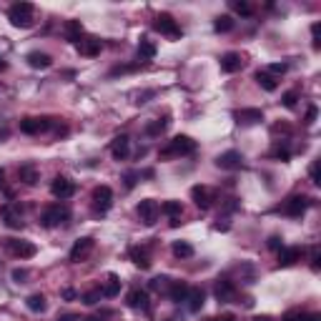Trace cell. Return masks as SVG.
Returning <instances> with one entry per match:
<instances>
[{"label": "cell", "instance_id": "obj_1", "mask_svg": "<svg viewBox=\"0 0 321 321\" xmlns=\"http://www.w3.org/2000/svg\"><path fill=\"white\" fill-rule=\"evenodd\" d=\"M8 18L15 28H30L33 25V5L30 3H15V5H10Z\"/></svg>", "mask_w": 321, "mask_h": 321}, {"label": "cell", "instance_id": "obj_2", "mask_svg": "<svg viewBox=\"0 0 321 321\" xmlns=\"http://www.w3.org/2000/svg\"><path fill=\"white\" fill-rule=\"evenodd\" d=\"M196 151V141L189 135H176L163 151H161V158H171V156H189Z\"/></svg>", "mask_w": 321, "mask_h": 321}, {"label": "cell", "instance_id": "obj_3", "mask_svg": "<svg viewBox=\"0 0 321 321\" xmlns=\"http://www.w3.org/2000/svg\"><path fill=\"white\" fill-rule=\"evenodd\" d=\"M70 218V211L61 206V203H56V206H48L43 213H40V223L45 226V228H56V226H61Z\"/></svg>", "mask_w": 321, "mask_h": 321}, {"label": "cell", "instance_id": "obj_4", "mask_svg": "<svg viewBox=\"0 0 321 321\" xmlns=\"http://www.w3.org/2000/svg\"><path fill=\"white\" fill-rule=\"evenodd\" d=\"M153 28H156L161 35H168V38H181V28H178V23L173 20V15H168V13H161V15L156 18Z\"/></svg>", "mask_w": 321, "mask_h": 321}, {"label": "cell", "instance_id": "obj_5", "mask_svg": "<svg viewBox=\"0 0 321 321\" xmlns=\"http://www.w3.org/2000/svg\"><path fill=\"white\" fill-rule=\"evenodd\" d=\"M158 213H161V206H158L153 198H146V201L138 203V216H141V221H143L146 226H153L156 218H158Z\"/></svg>", "mask_w": 321, "mask_h": 321}, {"label": "cell", "instance_id": "obj_6", "mask_svg": "<svg viewBox=\"0 0 321 321\" xmlns=\"http://www.w3.org/2000/svg\"><path fill=\"white\" fill-rule=\"evenodd\" d=\"M216 166L223 168V171H236V168L244 166V156H241L239 151H226V153H221V156L216 158Z\"/></svg>", "mask_w": 321, "mask_h": 321}, {"label": "cell", "instance_id": "obj_7", "mask_svg": "<svg viewBox=\"0 0 321 321\" xmlns=\"http://www.w3.org/2000/svg\"><path fill=\"white\" fill-rule=\"evenodd\" d=\"M93 203H96V211L98 213H106L111 206H113V191L108 186H98L93 191Z\"/></svg>", "mask_w": 321, "mask_h": 321}, {"label": "cell", "instance_id": "obj_8", "mask_svg": "<svg viewBox=\"0 0 321 321\" xmlns=\"http://www.w3.org/2000/svg\"><path fill=\"white\" fill-rule=\"evenodd\" d=\"M309 203H311V201H309L306 196H291V198L284 203L281 211H284L286 216H294V218H296V216H301V213L309 208Z\"/></svg>", "mask_w": 321, "mask_h": 321}, {"label": "cell", "instance_id": "obj_9", "mask_svg": "<svg viewBox=\"0 0 321 321\" xmlns=\"http://www.w3.org/2000/svg\"><path fill=\"white\" fill-rule=\"evenodd\" d=\"M51 193L56 196V198H70L73 193H75V184L70 181V178H65V176H58L53 184H51Z\"/></svg>", "mask_w": 321, "mask_h": 321}, {"label": "cell", "instance_id": "obj_10", "mask_svg": "<svg viewBox=\"0 0 321 321\" xmlns=\"http://www.w3.org/2000/svg\"><path fill=\"white\" fill-rule=\"evenodd\" d=\"M5 246H8L10 254H15L18 258H30V256H35V251H38L33 244H28V241H15V239H8Z\"/></svg>", "mask_w": 321, "mask_h": 321}, {"label": "cell", "instance_id": "obj_11", "mask_svg": "<svg viewBox=\"0 0 321 321\" xmlns=\"http://www.w3.org/2000/svg\"><path fill=\"white\" fill-rule=\"evenodd\" d=\"M236 296V284L231 281V279H218L216 281V299L221 301V304H226V301H231Z\"/></svg>", "mask_w": 321, "mask_h": 321}, {"label": "cell", "instance_id": "obj_12", "mask_svg": "<svg viewBox=\"0 0 321 321\" xmlns=\"http://www.w3.org/2000/svg\"><path fill=\"white\" fill-rule=\"evenodd\" d=\"M111 153H113V158H116V161L128 158V153H130V138H128V135H116V138H113V143H111Z\"/></svg>", "mask_w": 321, "mask_h": 321}, {"label": "cell", "instance_id": "obj_13", "mask_svg": "<svg viewBox=\"0 0 321 321\" xmlns=\"http://www.w3.org/2000/svg\"><path fill=\"white\" fill-rule=\"evenodd\" d=\"M51 128V121L48 118H25L20 121V130L28 133V135H35V133H43V130Z\"/></svg>", "mask_w": 321, "mask_h": 321}, {"label": "cell", "instance_id": "obj_14", "mask_svg": "<svg viewBox=\"0 0 321 321\" xmlns=\"http://www.w3.org/2000/svg\"><path fill=\"white\" fill-rule=\"evenodd\" d=\"M191 198L196 201V206L198 208H211V203H213V191L211 189H206V186H193L191 189Z\"/></svg>", "mask_w": 321, "mask_h": 321}, {"label": "cell", "instance_id": "obj_15", "mask_svg": "<svg viewBox=\"0 0 321 321\" xmlns=\"http://www.w3.org/2000/svg\"><path fill=\"white\" fill-rule=\"evenodd\" d=\"M301 256H304L301 246H286V249L279 251V266H294Z\"/></svg>", "mask_w": 321, "mask_h": 321}, {"label": "cell", "instance_id": "obj_16", "mask_svg": "<svg viewBox=\"0 0 321 321\" xmlns=\"http://www.w3.org/2000/svg\"><path fill=\"white\" fill-rule=\"evenodd\" d=\"M75 45H78V53L85 56V58H96L101 53V40H96V38H83Z\"/></svg>", "mask_w": 321, "mask_h": 321}, {"label": "cell", "instance_id": "obj_17", "mask_svg": "<svg viewBox=\"0 0 321 321\" xmlns=\"http://www.w3.org/2000/svg\"><path fill=\"white\" fill-rule=\"evenodd\" d=\"M3 218H5V223L10 226V228H23V221H20V206H13V203H8V206H3Z\"/></svg>", "mask_w": 321, "mask_h": 321}, {"label": "cell", "instance_id": "obj_18", "mask_svg": "<svg viewBox=\"0 0 321 321\" xmlns=\"http://www.w3.org/2000/svg\"><path fill=\"white\" fill-rule=\"evenodd\" d=\"M128 306L130 309H141V311H148L151 304H148V294L141 291V289H133L128 294Z\"/></svg>", "mask_w": 321, "mask_h": 321}, {"label": "cell", "instance_id": "obj_19", "mask_svg": "<svg viewBox=\"0 0 321 321\" xmlns=\"http://www.w3.org/2000/svg\"><path fill=\"white\" fill-rule=\"evenodd\" d=\"M241 65H244V61L239 53H223L221 56V70L223 73H236V70H241Z\"/></svg>", "mask_w": 321, "mask_h": 321}, {"label": "cell", "instance_id": "obj_20", "mask_svg": "<svg viewBox=\"0 0 321 321\" xmlns=\"http://www.w3.org/2000/svg\"><path fill=\"white\" fill-rule=\"evenodd\" d=\"M186 301H189V311H191V314H198V311L203 309V304H206L203 289H191L189 296H186Z\"/></svg>", "mask_w": 321, "mask_h": 321}, {"label": "cell", "instance_id": "obj_21", "mask_svg": "<svg viewBox=\"0 0 321 321\" xmlns=\"http://www.w3.org/2000/svg\"><path fill=\"white\" fill-rule=\"evenodd\" d=\"M189 291H191V289H189L184 281H173V284H171V289H168V299H171L173 304H181V301H186Z\"/></svg>", "mask_w": 321, "mask_h": 321}, {"label": "cell", "instance_id": "obj_22", "mask_svg": "<svg viewBox=\"0 0 321 321\" xmlns=\"http://www.w3.org/2000/svg\"><path fill=\"white\" fill-rule=\"evenodd\" d=\"M93 244H96V241H93V239H88V236H85V239H78V241L73 244V249H70V258H73V261L83 258L90 249H93Z\"/></svg>", "mask_w": 321, "mask_h": 321}, {"label": "cell", "instance_id": "obj_23", "mask_svg": "<svg viewBox=\"0 0 321 321\" xmlns=\"http://www.w3.org/2000/svg\"><path fill=\"white\" fill-rule=\"evenodd\" d=\"M236 121L239 123H258V121H263V111L261 108H241L236 113Z\"/></svg>", "mask_w": 321, "mask_h": 321}, {"label": "cell", "instance_id": "obj_24", "mask_svg": "<svg viewBox=\"0 0 321 321\" xmlns=\"http://www.w3.org/2000/svg\"><path fill=\"white\" fill-rule=\"evenodd\" d=\"M18 178H20L25 186H35V184H38V171H35V166H33V163L20 166V168H18Z\"/></svg>", "mask_w": 321, "mask_h": 321}, {"label": "cell", "instance_id": "obj_25", "mask_svg": "<svg viewBox=\"0 0 321 321\" xmlns=\"http://www.w3.org/2000/svg\"><path fill=\"white\" fill-rule=\"evenodd\" d=\"M101 294H103L106 299H113V296H118V294H121V279H118L116 273H111V276H108V281L103 284Z\"/></svg>", "mask_w": 321, "mask_h": 321}, {"label": "cell", "instance_id": "obj_26", "mask_svg": "<svg viewBox=\"0 0 321 321\" xmlns=\"http://www.w3.org/2000/svg\"><path fill=\"white\" fill-rule=\"evenodd\" d=\"M130 258H133V263H135L138 268H143V271L151 268V258H148V249H146V246H143V249H141V246L130 249Z\"/></svg>", "mask_w": 321, "mask_h": 321}, {"label": "cell", "instance_id": "obj_27", "mask_svg": "<svg viewBox=\"0 0 321 321\" xmlns=\"http://www.w3.org/2000/svg\"><path fill=\"white\" fill-rule=\"evenodd\" d=\"M28 65L30 68H48V65L53 63V58L48 56V53H40V51H33V53H28Z\"/></svg>", "mask_w": 321, "mask_h": 321}, {"label": "cell", "instance_id": "obj_28", "mask_svg": "<svg viewBox=\"0 0 321 321\" xmlns=\"http://www.w3.org/2000/svg\"><path fill=\"white\" fill-rule=\"evenodd\" d=\"M80 35H83V25H80V20H68V23H65V38H68L70 43H78Z\"/></svg>", "mask_w": 321, "mask_h": 321}, {"label": "cell", "instance_id": "obj_29", "mask_svg": "<svg viewBox=\"0 0 321 321\" xmlns=\"http://www.w3.org/2000/svg\"><path fill=\"white\" fill-rule=\"evenodd\" d=\"M138 58H141V61L156 58V45H153L148 38H141V43H138Z\"/></svg>", "mask_w": 321, "mask_h": 321}, {"label": "cell", "instance_id": "obj_30", "mask_svg": "<svg viewBox=\"0 0 321 321\" xmlns=\"http://www.w3.org/2000/svg\"><path fill=\"white\" fill-rule=\"evenodd\" d=\"M256 83L263 88V90H268V93H271V90H276V85H279V83H276V78H273L271 73H266V70H258V73H256Z\"/></svg>", "mask_w": 321, "mask_h": 321}, {"label": "cell", "instance_id": "obj_31", "mask_svg": "<svg viewBox=\"0 0 321 321\" xmlns=\"http://www.w3.org/2000/svg\"><path fill=\"white\" fill-rule=\"evenodd\" d=\"M161 213H166L171 218H178L184 213V206H181V201H166V203H161Z\"/></svg>", "mask_w": 321, "mask_h": 321}, {"label": "cell", "instance_id": "obj_32", "mask_svg": "<svg viewBox=\"0 0 321 321\" xmlns=\"http://www.w3.org/2000/svg\"><path fill=\"white\" fill-rule=\"evenodd\" d=\"M213 30H216V33H228V30H234V18H231V15H218L216 23H213Z\"/></svg>", "mask_w": 321, "mask_h": 321}, {"label": "cell", "instance_id": "obj_33", "mask_svg": "<svg viewBox=\"0 0 321 321\" xmlns=\"http://www.w3.org/2000/svg\"><path fill=\"white\" fill-rule=\"evenodd\" d=\"M166 128H168V116H163V118L148 123V126H146V133H148V135H161Z\"/></svg>", "mask_w": 321, "mask_h": 321}, {"label": "cell", "instance_id": "obj_34", "mask_svg": "<svg viewBox=\"0 0 321 321\" xmlns=\"http://www.w3.org/2000/svg\"><path fill=\"white\" fill-rule=\"evenodd\" d=\"M173 254L178 258H191L193 256V246L189 244V241H176L173 244Z\"/></svg>", "mask_w": 321, "mask_h": 321}, {"label": "cell", "instance_id": "obj_35", "mask_svg": "<svg viewBox=\"0 0 321 321\" xmlns=\"http://www.w3.org/2000/svg\"><path fill=\"white\" fill-rule=\"evenodd\" d=\"M28 309H30V311H45V296H43V294L28 296Z\"/></svg>", "mask_w": 321, "mask_h": 321}, {"label": "cell", "instance_id": "obj_36", "mask_svg": "<svg viewBox=\"0 0 321 321\" xmlns=\"http://www.w3.org/2000/svg\"><path fill=\"white\" fill-rule=\"evenodd\" d=\"M231 8L239 13V15H244V18H249L251 13H254V8H251V3H246V0H234L231 3Z\"/></svg>", "mask_w": 321, "mask_h": 321}, {"label": "cell", "instance_id": "obj_37", "mask_svg": "<svg viewBox=\"0 0 321 321\" xmlns=\"http://www.w3.org/2000/svg\"><path fill=\"white\" fill-rule=\"evenodd\" d=\"M101 289H93V291H88V294H83V304H88V306H93V304H98L101 301Z\"/></svg>", "mask_w": 321, "mask_h": 321}, {"label": "cell", "instance_id": "obj_38", "mask_svg": "<svg viewBox=\"0 0 321 321\" xmlns=\"http://www.w3.org/2000/svg\"><path fill=\"white\" fill-rule=\"evenodd\" d=\"M296 101H299V93H296V90H289V93H284V98H281V103H284L286 108H294Z\"/></svg>", "mask_w": 321, "mask_h": 321}, {"label": "cell", "instance_id": "obj_39", "mask_svg": "<svg viewBox=\"0 0 321 321\" xmlns=\"http://www.w3.org/2000/svg\"><path fill=\"white\" fill-rule=\"evenodd\" d=\"M271 156H273V158H281V161H289V158H291L289 148H281V146H276V148L271 151Z\"/></svg>", "mask_w": 321, "mask_h": 321}, {"label": "cell", "instance_id": "obj_40", "mask_svg": "<svg viewBox=\"0 0 321 321\" xmlns=\"http://www.w3.org/2000/svg\"><path fill=\"white\" fill-rule=\"evenodd\" d=\"M316 116H319V108H316V106H309V111H306V118H304V123H306V126H311V123L316 121Z\"/></svg>", "mask_w": 321, "mask_h": 321}, {"label": "cell", "instance_id": "obj_41", "mask_svg": "<svg viewBox=\"0 0 321 321\" xmlns=\"http://www.w3.org/2000/svg\"><path fill=\"white\" fill-rule=\"evenodd\" d=\"M168 286V279L166 276H156L153 281H151V289H156V291H161V289H166Z\"/></svg>", "mask_w": 321, "mask_h": 321}, {"label": "cell", "instance_id": "obj_42", "mask_svg": "<svg viewBox=\"0 0 321 321\" xmlns=\"http://www.w3.org/2000/svg\"><path fill=\"white\" fill-rule=\"evenodd\" d=\"M25 279H28V271H25V268H15V271H13V281H15V284H23Z\"/></svg>", "mask_w": 321, "mask_h": 321}, {"label": "cell", "instance_id": "obj_43", "mask_svg": "<svg viewBox=\"0 0 321 321\" xmlns=\"http://www.w3.org/2000/svg\"><path fill=\"white\" fill-rule=\"evenodd\" d=\"M319 33H321V25H319V23H314V25H311V35H314V48H316V51H319V48H321Z\"/></svg>", "mask_w": 321, "mask_h": 321}, {"label": "cell", "instance_id": "obj_44", "mask_svg": "<svg viewBox=\"0 0 321 321\" xmlns=\"http://www.w3.org/2000/svg\"><path fill=\"white\" fill-rule=\"evenodd\" d=\"M309 173H311V181L319 186V184H321V178H319V161H314V163H311V171H309Z\"/></svg>", "mask_w": 321, "mask_h": 321}, {"label": "cell", "instance_id": "obj_45", "mask_svg": "<svg viewBox=\"0 0 321 321\" xmlns=\"http://www.w3.org/2000/svg\"><path fill=\"white\" fill-rule=\"evenodd\" d=\"M268 249H273V251H281V249H284L281 239H279V236H271V239H268Z\"/></svg>", "mask_w": 321, "mask_h": 321}, {"label": "cell", "instance_id": "obj_46", "mask_svg": "<svg viewBox=\"0 0 321 321\" xmlns=\"http://www.w3.org/2000/svg\"><path fill=\"white\" fill-rule=\"evenodd\" d=\"M268 70H271V73H281V75H284V73L289 70V65H286V63H271V65H268Z\"/></svg>", "mask_w": 321, "mask_h": 321}, {"label": "cell", "instance_id": "obj_47", "mask_svg": "<svg viewBox=\"0 0 321 321\" xmlns=\"http://www.w3.org/2000/svg\"><path fill=\"white\" fill-rule=\"evenodd\" d=\"M321 261V254H319V249H314V251H311V268H314V271H319V263Z\"/></svg>", "mask_w": 321, "mask_h": 321}, {"label": "cell", "instance_id": "obj_48", "mask_svg": "<svg viewBox=\"0 0 321 321\" xmlns=\"http://www.w3.org/2000/svg\"><path fill=\"white\" fill-rule=\"evenodd\" d=\"M301 319H304V314H301V311H289L281 321H301Z\"/></svg>", "mask_w": 321, "mask_h": 321}, {"label": "cell", "instance_id": "obj_49", "mask_svg": "<svg viewBox=\"0 0 321 321\" xmlns=\"http://www.w3.org/2000/svg\"><path fill=\"white\" fill-rule=\"evenodd\" d=\"M135 178H138V176H135L133 171H130V173H126V176H123V181H126V186H128V189H133V186H135Z\"/></svg>", "mask_w": 321, "mask_h": 321}, {"label": "cell", "instance_id": "obj_50", "mask_svg": "<svg viewBox=\"0 0 321 321\" xmlns=\"http://www.w3.org/2000/svg\"><path fill=\"white\" fill-rule=\"evenodd\" d=\"M208 321H236L234 314H223V316H216V319H208Z\"/></svg>", "mask_w": 321, "mask_h": 321}, {"label": "cell", "instance_id": "obj_51", "mask_svg": "<svg viewBox=\"0 0 321 321\" xmlns=\"http://www.w3.org/2000/svg\"><path fill=\"white\" fill-rule=\"evenodd\" d=\"M63 299H65V301H73V299H75V291H73V289H65Z\"/></svg>", "mask_w": 321, "mask_h": 321}, {"label": "cell", "instance_id": "obj_52", "mask_svg": "<svg viewBox=\"0 0 321 321\" xmlns=\"http://www.w3.org/2000/svg\"><path fill=\"white\" fill-rule=\"evenodd\" d=\"M301 321H321V316L319 314H304V319Z\"/></svg>", "mask_w": 321, "mask_h": 321}, {"label": "cell", "instance_id": "obj_53", "mask_svg": "<svg viewBox=\"0 0 321 321\" xmlns=\"http://www.w3.org/2000/svg\"><path fill=\"white\" fill-rule=\"evenodd\" d=\"M254 321H271V316H256Z\"/></svg>", "mask_w": 321, "mask_h": 321}, {"label": "cell", "instance_id": "obj_54", "mask_svg": "<svg viewBox=\"0 0 321 321\" xmlns=\"http://www.w3.org/2000/svg\"><path fill=\"white\" fill-rule=\"evenodd\" d=\"M85 321H103V319H101V316H88Z\"/></svg>", "mask_w": 321, "mask_h": 321}, {"label": "cell", "instance_id": "obj_55", "mask_svg": "<svg viewBox=\"0 0 321 321\" xmlns=\"http://www.w3.org/2000/svg\"><path fill=\"white\" fill-rule=\"evenodd\" d=\"M5 68H8V63H5V61L0 58V70H5Z\"/></svg>", "mask_w": 321, "mask_h": 321}, {"label": "cell", "instance_id": "obj_56", "mask_svg": "<svg viewBox=\"0 0 321 321\" xmlns=\"http://www.w3.org/2000/svg\"><path fill=\"white\" fill-rule=\"evenodd\" d=\"M3 178H5V173H3V168H0V186H3Z\"/></svg>", "mask_w": 321, "mask_h": 321}, {"label": "cell", "instance_id": "obj_57", "mask_svg": "<svg viewBox=\"0 0 321 321\" xmlns=\"http://www.w3.org/2000/svg\"><path fill=\"white\" fill-rule=\"evenodd\" d=\"M168 321H176V319H168Z\"/></svg>", "mask_w": 321, "mask_h": 321}]
</instances>
